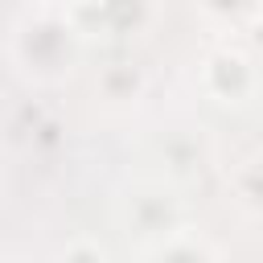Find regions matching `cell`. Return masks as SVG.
Masks as SVG:
<instances>
[{"label":"cell","mask_w":263,"mask_h":263,"mask_svg":"<svg viewBox=\"0 0 263 263\" xmlns=\"http://www.w3.org/2000/svg\"><path fill=\"white\" fill-rule=\"evenodd\" d=\"M201 86H205L210 99L238 107V103H247V99L259 90V70H255V62H251L242 49L222 45V49H214V53L201 62Z\"/></svg>","instance_id":"cell-1"},{"label":"cell","mask_w":263,"mask_h":263,"mask_svg":"<svg viewBox=\"0 0 263 263\" xmlns=\"http://www.w3.org/2000/svg\"><path fill=\"white\" fill-rule=\"evenodd\" d=\"M78 255H86V259H107V247H103V242H70V247L58 251V259H78Z\"/></svg>","instance_id":"cell-2"}]
</instances>
